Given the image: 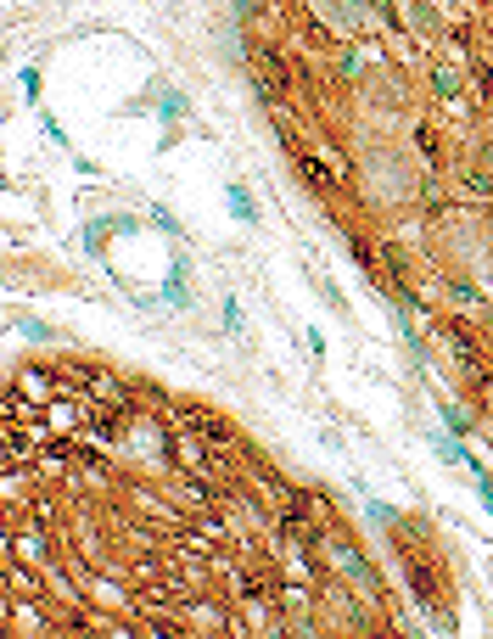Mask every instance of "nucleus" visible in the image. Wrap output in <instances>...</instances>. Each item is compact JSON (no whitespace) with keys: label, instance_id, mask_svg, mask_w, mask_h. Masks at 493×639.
I'll list each match as a JSON object with an SVG mask.
<instances>
[{"label":"nucleus","instance_id":"2eb2a0df","mask_svg":"<svg viewBox=\"0 0 493 639\" xmlns=\"http://www.w3.org/2000/svg\"><path fill=\"white\" fill-rule=\"evenodd\" d=\"M73 169L85 174V180H96V174H101V163H96V157H85V152H79V157H73Z\"/></svg>","mask_w":493,"mask_h":639},{"label":"nucleus","instance_id":"f257e3e1","mask_svg":"<svg viewBox=\"0 0 493 639\" xmlns=\"http://www.w3.org/2000/svg\"><path fill=\"white\" fill-rule=\"evenodd\" d=\"M163 303H169L174 314L191 309V264H185V258H174L169 275H163Z\"/></svg>","mask_w":493,"mask_h":639},{"label":"nucleus","instance_id":"4468645a","mask_svg":"<svg viewBox=\"0 0 493 639\" xmlns=\"http://www.w3.org/2000/svg\"><path fill=\"white\" fill-rule=\"evenodd\" d=\"M225 331H230V337L241 331V303L236 298H225Z\"/></svg>","mask_w":493,"mask_h":639},{"label":"nucleus","instance_id":"20e7f679","mask_svg":"<svg viewBox=\"0 0 493 639\" xmlns=\"http://www.w3.org/2000/svg\"><path fill=\"white\" fill-rule=\"evenodd\" d=\"M359 494H365V488H359ZM365 522H370V527H381V533H387V527H398V522H404V516H398V505H387V499L365 494Z\"/></svg>","mask_w":493,"mask_h":639},{"label":"nucleus","instance_id":"39448f33","mask_svg":"<svg viewBox=\"0 0 493 639\" xmlns=\"http://www.w3.org/2000/svg\"><path fill=\"white\" fill-rule=\"evenodd\" d=\"M432 455L443 460V466H465V455H471V449L460 443V432H437V438H432Z\"/></svg>","mask_w":493,"mask_h":639},{"label":"nucleus","instance_id":"ddd939ff","mask_svg":"<svg viewBox=\"0 0 493 639\" xmlns=\"http://www.w3.org/2000/svg\"><path fill=\"white\" fill-rule=\"evenodd\" d=\"M437 415H443V426H449V432H465V415L454 410V404H437Z\"/></svg>","mask_w":493,"mask_h":639},{"label":"nucleus","instance_id":"f8f14e48","mask_svg":"<svg viewBox=\"0 0 493 639\" xmlns=\"http://www.w3.org/2000/svg\"><path fill=\"white\" fill-rule=\"evenodd\" d=\"M152 225H157V230H169V236H180V219H174L163 202H152Z\"/></svg>","mask_w":493,"mask_h":639},{"label":"nucleus","instance_id":"0eeeda50","mask_svg":"<svg viewBox=\"0 0 493 639\" xmlns=\"http://www.w3.org/2000/svg\"><path fill=\"white\" fill-rule=\"evenodd\" d=\"M40 129H45V141H51V146H62V152L73 146V135L62 129V118H57V113H45V107H40Z\"/></svg>","mask_w":493,"mask_h":639},{"label":"nucleus","instance_id":"423d86ee","mask_svg":"<svg viewBox=\"0 0 493 639\" xmlns=\"http://www.w3.org/2000/svg\"><path fill=\"white\" fill-rule=\"evenodd\" d=\"M107 230H113V219H90L85 236H79V242H85V253L96 258V264H107Z\"/></svg>","mask_w":493,"mask_h":639},{"label":"nucleus","instance_id":"9b49d317","mask_svg":"<svg viewBox=\"0 0 493 639\" xmlns=\"http://www.w3.org/2000/svg\"><path fill=\"white\" fill-rule=\"evenodd\" d=\"M17 331H23L29 342H51V337H57V331L45 326V320H17Z\"/></svg>","mask_w":493,"mask_h":639},{"label":"nucleus","instance_id":"f03ea898","mask_svg":"<svg viewBox=\"0 0 493 639\" xmlns=\"http://www.w3.org/2000/svg\"><path fill=\"white\" fill-rule=\"evenodd\" d=\"M152 113H157V124L163 129H174L185 113H191V96H185L180 85H157V101H152Z\"/></svg>","mask_w":493,"mask_h":639},{"label":"nucleus","instance_id":"6e6552de","mask_svg":"<svg viewBox=\"0 0 493 639\" xmlns=\"http://www.w3.org/2000/svg\"><path fill=\"white\" fill-rule=\"evenodd\" d=\"M17 90H23V101H34V107H40V90H45L40 68H17Z\"/></svg>","mask_w":493,"mask_h":639},{"label":"nucleus","instance_id":"7ed1b4c3","mask_svg":"<svg viewBox=\"0 0 493 639\" xmlns=\"http://www.w3.org/2000/svg\"><path fill=\"white\" fill-rule=\"evenodd\" d=\"M225 208L236 213V225H258V202H253V191H247L241 180L225 185Z\"/></svg>","mask_w":493,"mask_h":639},{"label":"nucleus","instance_id":"9d476101","mask_svg":"<svg viewBox=\"0 0 493 639\" xmlns=\"http://www.w3.org/2000/svg\"><path fill=\"white\" fill-rule=\"evenodd\" d=\"M337 561H342V567H348L359 583H376V572L365 567V555H359V550H342V544H337Z\"/></svg>","mask_w":493,"mask_h":639},{"label":"nucleus","instance_id":"dca6fc26","mask_svg":"<svg viewBox=\"0 0 493 639\" xmlns=\"http://www.w3.org/2000/svg\"><path fill=\"white\" fill-rule=\"evenodd\" d=\"M477 499H482V511L493 516V483H488V477H477Z\"/></svg>","mask_w":493,"mask_h":639},{"label":"nucleus","instance_id":"1a4fd4ad","mask_svg":"<svg viewBox=\"0 0 493 639\" xmlns=\"http://www.w3.org/2000/svg\"><path fill=\"white\" fill-rule=\"evenodd\" d=\"M432 90L443 101H454V96H460V73H454V68H432Z\"/></svg>","mask_w":493,"mask_h":639}]
</instances>
